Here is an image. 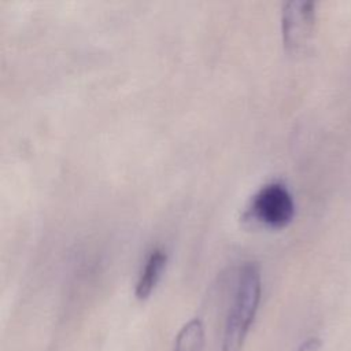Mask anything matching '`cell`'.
Returning <instances> with one entry per match:
<instances>
[{
	"mask_svg": "<svg viewBox=\"0 0 351 351\" xmlns=\"http://www.w3.org/2000/svg\"><path fill=\"white\" fill-rule=\"evenodd\" d=\"M204 344V328L199 318L188 321L178 332L174 351H202Z\"/></svg>",
	"mask_w": 351,
	"mask_h": 351,
	"instance_id": "obj_5",
	"label": "cell"
},
{
	"mask_svg": "<svg viewBox=\"0 0 351 351\" xmlns=\"http://www.w3.org/2000/svg\"><path fill=\"white\" fill-rule=\"evenodd\" d=\"M321 346V341L315 337H311L308 340H306L304 343L300 344V347L298 348V351H318Z\"/></svg>",
	"mask_w": 351,
	"mask_h": 351,
	"instance_id": "obj_6",
	"label": "cell"
},
{
	"mask_svg": "<svg viewBox=\"0 0 351 351\" xmlns=\"http://www.w3.org/2000/svg\"><path fill=\"white\" fill-rule=\"evenodd\" d=\"M293 214L295 203L288 188L281 182H269L254 193L244 217L270 228H282Z\"/></svg>",
	"mask_w": 351,
	"mask_h": 351,
	"instance_id": "obj_2",
	"label": "cell"
},
{
	"mask_svg": "<svg viewBox=\"0 0 351 351\" xmlns=\"http://www.w3.org/2000/svg\"><path fill=\"white\" fill-rule=\"evenodd\" d=\"M261 299V271L256 263L245 262L239 271L233 303L225 322L222 351H240L255 318Z\"/></svg>",
	"mask_w": 351,
	"mask_h": 351,
	"instance_id": "obj_1",
	"label": "cell"
},
{
	"mask_svg": "<svg viewBox=\"0 0 351 351\" xmlns=\"http://www.w3.org/2000/svg\"><path fill=\"white\" fill-rule=\"evenodd\" d=\"M167 262V254L162 248H155L147 256L144 266L138 274L134 293L140 300L147 299L155 289Z\"/></svg>",
	"mask_w": 351,
	"mask_h": 351,
	"instance_id": "obj_4",
	"label": "cell"
},
{
	"mask_svg": "<svg viewBox=\"0 0 351 351\" xmlns=\"http://www.w3.org/2000/svg\"><path fill=\"white\" fill-rule=\"evenodd\" d=\"M315 25V3L293 0L282 7L281 29L284 45L289 51L303 49L313 36Z\"/></svg>",
	"mask_w": 351,
	"mask_h": 351,
	"instance_id": "obj_3",
	"label": "cell"
}]
</instances>
